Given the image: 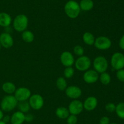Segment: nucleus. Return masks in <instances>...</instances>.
<instances>
[{
  "instance_id": "obj_15",
  "label": "nucleus",
  "mask_w": 124,
  "mask_h": 124,
  "mask_svg": "<svg viewBox=\"0 0 124 124\" xmlns=\"http://www.w3.org/2000/svg\"><path fill=\"white\" fill-rule=\"evenodd\" d=\"M98 99L94 96H90L85 100L83 103L84 108L88 111H91L95 109L98 106Z\"/></svg>"
},
{
  "instance_id": "obj_28",
  "label": "nucleus",
  "mask_w": 124,
  "mask_h": 124,
  "mask_svg": "<svg viewBox=\"0 0 124 124\" xmlns=\"http://www.w3.org/2000/svg\"><path fill=\"white\" fill-rule=\"evenodd\" d=\"M73 52L76 55L81 57V56L83 55L84 53V49L82 46H80V45H76L74 47Z\"/></svg>"
},
{
  "instance_id": "obj_20",
  "label": "nucleus",
  "mask_w": 124,
  "mask_h": 124,
  "mask_svg": "<svg viewBox=\"0 0 124 124\" xmlns=\"http://www.w3.org/2000/svg\"><path fill=\"white\" fill-rule=\"evenodd\" d=\"M79 6L82 10L90 11L94 7V2L92 0H81Z\"/></svg>"
},
{
  "instance_id": "obj_35",
  "label": "nucleus",
  "mask_w": 124,
  "mask_h": 124,
  "mask_svg": "<svg viewBox=\"0 0 124 124\" xmlns=\"http://www.w3.org/2000/svg\"><path fill=\"white\" fill-rule=\"evenodd\" d=\"M2 120L4 122H5L6 124H7V123H8V122L10 121V117L8 115H4L3 117H2Z\"/></svg>"
},
{
  "instance_id": "obj_38",
  "label": "nucleus",
  "mask_w": 124,
  "mask_h": 124,
  "mask_svg": "<svg viewBox=\"0 0 124 124\" xmlns=\"http://www.w3.org/2000/svg\"><path fill=\"white\" fill-rule=\"evenodd\" d=\"M116 124V123H111V124Z\"/></svg>"
},
{
  "instance_id": "obj_31",
  "label": "nucleus",
  "mask_w": 124,
  "mask_h": 124,
  "mask_svg": "<svg viewBox=\"0 0 124 124\" xmlns=\"http://www.w3.org/2000/svg\"><path fill=\"white\" fill-rule=\"evenodd\" d=\"M117 79L121 82H124V69H121L117 71L116 73Z\"/></svg>"
},
{
  "instance_id": "obj_40",
  "label": "nucleus",
  "mask_w": 124,
  "mask_h": 124,
  "mask_svg": "<svg viewBox=\"0 0 124 124\" xmlns=\"http://www.w3.org/2000/svg\"></svg>"
},
{
  "instance_id": "obj_21",
  "label": "nucleus",
  "mask_w": 124,
  "mask_h": 124,
  "mask_svg": "<svg viewBox=\"0 0 124 124\" xmlns=\"http://www.w3.org/2000/svg\"><path fill=\"white\" fill-rule=\"evenodd\" d=\"M95 39L96 38L93 34L91 32H85L82 36V40H83L84 42L88 46H92V45L94 44Z\"/></svg>"
},
{
  "instance_id": "obj_13",
  "label": "nucleus",
  "mask_w": 124,
  "mask_h": 124,
  "mask_svg": "<svg viewBox=\"0 0 124 124\" xmlns=\"http://www.w3.org/2000/svg\"><path fill=\"white\" fill-rule=\"evenodd\" d=\"M83 79L86 83H94L96 82L99 79V75L94 69L87 70L84 74Z\"/></svg>"
},
{
  "instance_id": "obj_10",
  "label": "nucleus",
  "mask_w": 124,
  "mask_h": 124,
  "mask_svg": "<svg viewBox=\"0 0 124 124\" xmlns=\"http://www.w3.org/2000/svg\"><path fill=\"white\" fill-rule=\"evenodd\" d=\"M84 106L83 103L81 102V101L79 100L75 99L71 101L69 105L68 109L69 111V113L73 115H78L80 113H81L83 111Z\"/></svg>"
},
{
  "instance_id": "obj_4",
  "label": "nucleus",
  "mask_w": 124,
  "mask_h": 124,
  "mask_svg": "<svg viewBox=\"0 0 124 124\" xmlns=\"http://www.w3.org/2000/svg\"><path fill=\"white\" fill-rule=\"evenodd\" d=\"M93 67L98 73H101L106 72L108 67V63L105 57L103 56H98L93 61Z\"/></svg>"
},
{
  "instance_id": "obj_3",
  "label": "nucleus",
  "mask_w": 124,
  "mask_h": 124,
  "mask_svg": "<svg viewBox=\"0 0 124 124\" xmlns=\"http://www.w3.org/2000/svg\"><path fill=\"white\" fill-rule=\"evenodd\" d=\"M29 20L25 15L19 14L13 20V28L18 32H23L26 30L28 26Z\"/></svg>"
},
{
  "instance_id": "obj_30",
  "label": "nucleus",
  "mask_w": 124,
  "mask_h": 124,
  "mask_svg": "<svg viewBox=\"0 0 124 124\" xmlns=\"http://www.w3.org/2000/svg\"><path fill=\"white\" fill-rule=\"evenodd\" d=\"M116 105H115V104H114L113 103H108L105 105V108L107 111L109 113H113L116 109Z\"/></svg>"
},
{
  "instance_id": "obj_25",
  "label": "nucleus",
  "mask_w": 124,
  "mask_h": 124,
  "mask_svg": "<svg viewBox=\"0 0 124 124\" xmlns=\"http://www.w3.org/2000/svg\"><path fill=\"white\" fill-rule=\"evenodd\" d=\"M99 79H100V81L101 82V83H102L104 85H107L111 81V77L110 75L108 73L106 72H104L101 74L100 77H99Z\"/></svg>"
},
{
  "instance_id": "obj_26",
  "label": "nucleus",
  "mask_w": 124,
  "mask_h": 124,
  "mask_svg": "<svg viewBox=\"0 0 124 124\" xmlns=\"http://www.w3.org/2000/svg\"><path fill=\"white\" fill-rule=\"evenodd\" d=\"M116 114L119 118L122 119H124V103L121 102L118 103L116 106V109H115Z\"/></svg>"
},
{
  "instance_id": "obj_39",
  "label": "nucleus",
  "mask_w": 124,
  "mask_h": 124,
  "mask_svg": "<svg viewBox=\"0 0 124 124\" xmlns=\"http://www.w3.org/2000/svg\"><path fill=\"white\" fill-rule=\"evenodd\" d=\"M1 44H0V50H1Z\"/></svg>"
},
{
  "instance_id": "obj_34",
  "label": "nucleus",
  "mask_w": 124,
  "mask_h": 124,
  "mask_svg": "<svg viewBox=\"0 0 124 124\" xmlns=\"http://www.w3.org/2000/svg\"><path fill=\"white\" fill-rule=\"evenodd\" d=\"M119 45V47H121V49L124 50V35L120 39Z\"/></svg>"
},
{
  "instance_id": "obj_18",
  "label": "nucleus",
  "mask_w": 124,
  "mask_h": 124,
  "mask_svg": "<svg viewBox=\"0 0 124 124\" xmlns=\"http://www.w3.org/2000/svg\"><path fill=\"white\" fill-rule=\"evenodd\" d=\"M2 89L6 94L8 95H12V94L15 93L16 89V86L11 81H6L2 85Z\"/></svg>"
},
{
  "instance_id": "obj_33",
  "label": "nucleus",
  "mask_w": 124,
  "mask_h": 124,
  "mask_svg": "<svg viewBox=\"0 0 124 124\" xmlns=\"http://www.w3.org/2000/svg\"><path fill=\"white\" fill-rule=\"evenodd\" d=\"M33 115L31 114H27L25 115V121L27 122H31L33 120Z\"/></svg>"
},
{
  "instance_id": "obj_36",
  "label": "nucleus",
  "mask_w": 124,
  "mask_h": 124,
  "mask_svg": "<svg viewBox=\"0 0 124 124\" xmlns=\"http://www.w3.org/2000/svg\"><path fill=\"white\" fill-rule=\"evenodd\" d=\"M4 116V114H3V112H2V109H0V120H2V117Z\"/></svg>"
},
{
  "instance_id": "obj_11",
  "label": "nucleus",
  "mask_w": 124,
  "mask_h": 124,
  "mask_svg": "<svg viewBox=\"0 0 124 124\" xmlns=\"http://www.w3.org/2000/svg\"><path fill=\"white\" fill-rule=\"evenodd\" d=\"M65 92L66 96L69 98L71 99H77L79 98L82 95V90L78 86H75V85H71L67 87L65 89Z\"/></svg>"
},
{
  "instance_id": "obj_14",
  "label": "nucleus",
  "mask_w": 124,
  "mask_h": 124,
  "mask_svg": "<svg viewBox=\"0 0 124 124\" xmlns=\"http://www.w3.org/2000/svg\"><path fill=\"white\" fill-rule=\"evenodd\" d=\"M0 44L6 49L10 48L13 45V39L8 32H3L0 35Z\"/></svg>"
},
{
  "instance_id": "obj_9",
  "label": "nucleus",
  "mask_w": 124,
  "mask_h": 124,
  "mask_svg": "<svg viewBox=\"0 0 124 124\" xmlns=\"http://www.w3.org/2000/svg\"><path fill=\"white\" fill-rule=\"evenodd\" d=\"M31 91L25 87H20L16 89L14 93V96L18 102L27 101L31 96Z\"/></svg>"
},
{
  "instance_id": "obj_17",
  "label": "nucleus",
  "mask_w": 124,
  "mask_h": 124,
  "mask_svg": "<svg viewBox=\"0 0 124 124\" xmlns=\"http://www.w3.org/2000/svg\"><path fill=\"white\" fill-rule=\"evenodd\" d=\"M12 17L6 12H0V26L7 27L11 24Z\"/></svg>"
},
{
  "instance_id": "obj_6",
  "label": "nucleus",
  "mask_w": 124,
  "mask_h": 124,
  "mask_svg": "<svg viewBox=\"0 0 124 124\" xmlns=\"http://www.w3.org/2000/svg\"><path fill=\"white\" fill-rule=\"evenodd\" d=\"M111 65L113 68L118 71L124 67V55L121 52H115L111 58Z\"/></svg>"
},
{
  "instance_id": "obj_29",
  "label": "nucleus",
  "mask_w": 124,
  "mask_h": 124,
  "mask_svg": "<svg viewBox=\"0 0 124 124\" xmlns=\"http://www.w3.org/2000/svg\"><path fill=\"white\" fill-rule=\"evenodd\" d=\"M67 122L68 124H76L78 122V117L76 115L71 114L67 118Z\"/></svg>"
},
{
  "instance_id": "obj_2",
  "label": "nucleus",
  "mask_w": 124,
  "mask_h": 124,
  "mask_svg": "<svg viewBox=\"0 0 124 124\" xmlns=\"http://www.w3.org/2000/svg\"><path fill=\"white\" fill-rule=\"evenodd\" d=\"M18 102L14 96L7 95L4 96L1 102V108L5 112H10L15 109L18 105Z\"/></svg>"
},
{
  "instance_id": "obj_12",
  "label": "nucleus",
  "mask_w": 124,
  "mask_h": 124,
  "mask_svg": "<svg viewBox=\"0 0 124 124\" xmlns=\"http://www.w3.org/2000/svg\"><path fill=\"white\" fill-rule=\"evenodd\" d=\"M60 60L62 64L65 67L71 66L75 63V58L69 51H64L61 53Z\"/></svg>"
},
{
  "instance_id": "obj_1",
  "label": "nucleus",
  "mask_w": 124,
  "mask_h": 124,
  "mask_svg": "<svg viewBox=\"0 0 124 124\" xmlns=\"http://www.w3.org/2000/svg\"><path fill=\"white\" fill-rule=\"evenodd\" d=\"M64 11L67 16L70 18H76L81 12L79 4L74 0H70L64 6Z\"/></svg>"
},
{
  "instance_id": "obj_8",
  "label": "nucleus",
  "mask_w": 124,
  "mask_h": 124,
  "mask_svg": "<svg viewBox=\"0 0 124 124\" xmlns=\"http://www.w3.org/2000/svg\"><path fill=\"white\" fill-rule=\"evenodd\" d=\"M29 100L30 108H33L35 110H39L43 106L44 98L40 94H35L31 95Z\"/></svg>"
},
{
  "instance_id": "obj_7",
  "label": "nucleus",
  "mask_w": 124,
  "mask_h": 124,
  "mask_svg": "<svg viewBox=\"0 0 124 124\" xmlns=\"http://www.w3.org/2000/svg\"><path fill=\"white\" fill-rule=\"evenodd\" d=\"M94 45L98 49L104 51L110 48L111 46V41L107 36H100L95 39Z\"/></svg>"
},
{
  "instance_id": "obj_16",
  "label": "nucleus",
  "mask_w": 124,
  "mask_h": 124,
  "mask_svg": "<svg viewBox=\"0 0 124 124\" xmlns=\"http://www.w3.org/2000/svg\"><path fill=\"white\" fill-rule=\"evenodd\" d=\"M24 121L25 114L19 111L13 113L10 117V122L12 124H23Z\"/></svg>"
},
{
  "instance_id": "obj_19",
  "label": "nucleus",
  "mask_w": 124,
  "mask_h": 124,
  "mask_svg": "<svg viewBox=\"0 0 124 124\" xmlns=\"http://www.w3.org/2000/svg\"><path fill=\"white\" fill-rule=\"evenodd\" d=\"M56 115L58 118L61 119H65L70 115L68 108L64 106H59L56 109Z\"/></svg>"
},
{
  "instance_id": "obj_23",
  "label": "nucleus",
  "mask_w": 124,
  "mask_h": 124,
  "mask_svg": "<svg viewBox=\"0 0 124 124\" xmlns=\"http://www.w3.org/2000/svg\"><path fill=\"white\" fill-rule=\"evenodd\" d=\"M56 86L58 89L60 91H65L67 87V83L65 78L62 77H59L56 80Z\"/></svg>"
},
{
  "instance_id": "obj_27",
  "label": "nucleus",
  "mask_w": 124,
  "mask_h": 124,
  "mask_svg": "<svg viewBox=\"0 0 124 124\" xmlns=\"http://www.w3.org/2000/svg\"><path fill=\"white\" fill-rule=\"evenodd\" d=\"M75 74V70L71 66L66 67L64 69V75L66 79H70Z\"/></svg>"
},
{
  "instance_id": "obj_32",
  "label": "nucleus",
  "mask_w": 124,
  "mask_h": 124,
  "mask_svg": "<svg viewBox=\"0 0 124 124\" xmlns=\"http://www.w3.org/2000/svg\"><path fill=\"white\" fill-rule=\"evenodd\" d=\"M99 124H110V119L108 117H102L99 120Z\"/></svg>"
},
{
  "instance_id": "obj_5",
  "label": "nucleus",
  "mask_w": 124,
  "mask_h": 124,
  "mask_svg": "<svg viewBox=\"0 0 124 124\" xmlns=\"http://www.w3.org/2000/svg\"><path fill=\"white\" fill-rule=\"evenodd\" d=\"M75 67L79 71H86L91 66V60L87 56L82 55L75 62Z\"/></svg>"
},
{
  "instance_id": "obj_22",
  "label": "nucleus",
  "mask_w": 124,
  "mask_h": 124,
  "mask_svg": "<svg viewBox=\"0 0 124 124\" xmlns=\"http://www.w3.org/2000/svg\"><path fill=\"white\" fill-rule=\"evenodd\" d=\"M21 37L23 41H25V43H30L33 42L34 39H35V36H34V34H33L32 32L27 30H25L23 32Z\"/></svg>"
},
{
  "instance_id": "obj_24",
  "label": "nucleus",
  "mask_w": 124,
  "mask_h": 124,
  "mask_svg": "<svg viewBox=\"0 0 124 124\" xmlns=\"http://www.w3.org/2000/svg\"><path fill=\"white\" fill-rule=\"evenodd\" d=\"M18 109L19 111L22 112L23 113H26L30 110V106L29 105V102L27 101H23V102H19L18 103Z\"/></svg>"
},
{
  "instance_id": "obj_37",
  "label": "nucleus",
  "mask_w": 124,
  "mask_h": 124,
  "mask_svg": "<svg viewBox=\"0 0 124 124\" xmlns=\"http://www.w3.org/2000/svg\"><path fill=\"white\" fill-rule=\"evenodd\" d=\"M0 124H6L5 122H4L2 120H0Z\"/></svg>"
}]
</instances>
